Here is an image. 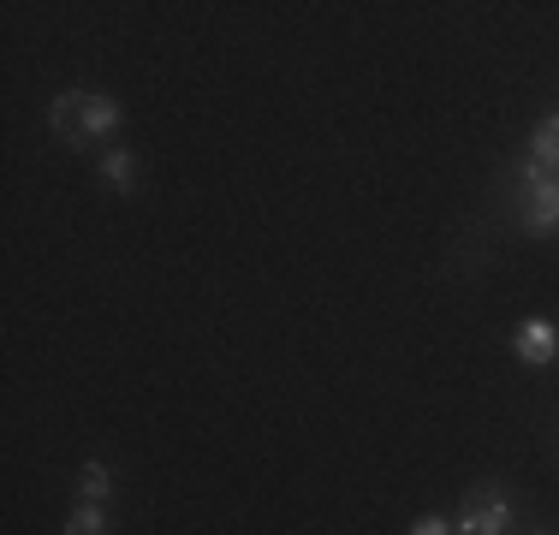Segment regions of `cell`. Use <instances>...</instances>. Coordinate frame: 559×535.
Returning a JSON list of instances; mask_svg holds the SVG:
<instances>
[{"label": "cell", "instance_id": "6da1fadb", "mask_svg": "<svg viewBox=\"0 0 559 535\" xmlns=\"http://www.w3.org/2000/svg\"><path fill=\"white\" fill-rule=\"evenodd\" d=\"M48 126H55L66 150H96V143H108L126 126V107L108 90H60L55 107H48Z\"/></svg>", "mask_w": 559, "mask_h": 535}, {"label": "cell", "instance_id": "7a4b0ae2", "mask_svg": "<svg viewBox=\"0 0 559 535\" xmlns=\"http://www.w3.org/2000/svg\"><path fill=\"white\" fill-rule=\"evenodd\" d=\"M512 494L500 488V482H476L471 494H464L459 518H452V535H506L512 530Z\"/></svg>", "mask_w": 559, "mask_h": 535}, {"label": "cell", "instance_id": "3957f363", "mask_svg": "<svg viewBox=\"0 0 559 535\" xmlns=\"http://www.w3.org/2000/svg\"><path fill=\"white\" fill-rule=\"evenodd\" d=\"M518 185H524V209H518V226H524L530 238H548L559 233V173H530L518 167Z\"/></svg>", "mask_w": 559, "mask_h": 535}, {"label": "cell", "instance_id": "277c9868", "mask_svg": "<svg viewBox=\"0 0 559 535\" xmlns=\"http://www.w3.org/2000/svg\"><path fill=\"white\" fill-rule=\"evenodd\" d=\"M512 357L524 369H548L554 357H559V321H548V316H530L524 328L512 333Z\"/></svg>", "mask_w": 559, "mask_h": 535}, {"label": "cell", "instance_id": "5b68a950", "mask_svg": "<svg viewBox=\"0 0 559 535\" xmlns=\"http://www.w3.org/2000/svg\"><path fill=\"white\" fill-rule=\"evenodd\" d=\"M96 173H102V185H114L119 197H131V191L143 185L138 155H131V150H102V155H96Z\"/></svg>", "mask_w": 559, "mask_h": 535}, {"label": "cell", "instance_id": "8992f818", "mask_svg": "<svg viewBox=\"0 0 559 535\" xmlns=\"http://www.w3.org/2000/svg\"><path fill=\"white\" fill-rule=\"evenodd\" d=\"M524 167H530V173H548V179L559 173V107H554V114L536 126V138H530V160H524Z\"/></svg>", "mask_w": 559, "mask_h": 535}, {"label": "cell", "instance_id": "52a82bcc", "mask_svg": "<svg viewBox=\"0 0 559 535\" xmlns=\"http://www.w3.org/2000/svg\"><path fill=\"white\" fill-rule=\"evenodd\" d=\"M108 506H96V500H78L72 512H66V530L60 535H108Z\"/></svg>", "mask_w": 559, "mask_h": 535}, {"label": "cell", "instance_id": "ba28073f", "mask_svg": "<svg viewBox=\"0 0 559 535\" xmlns=\"http://www.w3.org/2000/svg\"><path fill=\"white\" fill-rule=\"evenodd\" d=\"M108 488H114L108 464H96V459H90L84 471H78V500H96V506H108Z\"/></svg>", "mask_w": 559, "mask_h": 535}, {"label": "cell", "instance_id": "9c48e42d", "mask_svg": "<svg viewBox=\"0 0 559 535\" xmlns=\"http://www.w3.org/2000/svg\"><path fill=\"white\" fill-rule=\"evenodd\" d=\"M411 535H452V518H441V512H423L417 524H411Z\"/></svg>", "mask_w": 559, "mask_h": 535}]
</instances>
